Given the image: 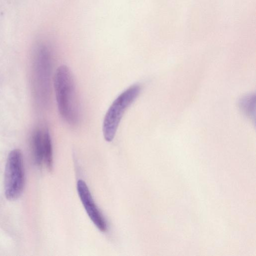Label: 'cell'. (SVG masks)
Wrapping results in <instances>:
<instances>
[{"label": "cell", "mask_w": 256, "mask_h": 256, "mask_svg": "<svg viewBox=\"0 0 256 256\" xmlns=\"http://www.w3.org/2000/svg\"><path fill=\"white\" fill-rule=\"evenodd\" d=\"M44 162L47 169L52 171L53 168L52 148L50 136L48 130L43 134Z\"/></svg>", "instance_id": "cell-6"}, {"label": "cell", "mask_w": 256, "mask_h": 256, "mask_svg": "<svg viewBox=\"0 0 256 256\" xmlns=\"http://www.w3.org/2000/svg\"><path fill=\"white\" fill-rule=\"evenodd\" d=\"M240 106L243 112L250 118H252L255 112V97L250 94L244 96L240 102Z\"/></svg>", "instance_id": "cell-7"}, {"label": "cell", "mask_w": 256, "mask_h": 256, "mask_svg": "<svg viewBox=\"0 0 256 256\" xmlns=\"http://www.w3.org/2000/svg\"><path fill=\"white\" fill-rule=\"evenodd\" d=\"M54 84L60 115L68 124L77 125L80 120V104L73 75L66 66L57 68Z\"/></svg>", "instance_id": "cell-1"}, {"label": "cell", "mask_w": 256, "mask_h": 256, "mask_svg": "<svg viewBox=\"0 0 256 256\" xmlns=\"http://www.w3.org/2000/svg\"><path fill=\"white\" fill-rule=\"evenodd\" d=\"M77 190L84 209L94 224L101 232L107 230V225L102 215L96 206L86 183L82 180L77 182Z\"/></svg>", "instance_id": "cell-4"}, {"label": "cell", "mask_w": 256, "mask_h": 256, "mask_svg": "<svg viewBox=\"0 0 256 256\" xmlns=\"http://www.w3.org/2000/svg\"><path fill=\"white\" fill-rule=\"evenodd\" d=\"M32 149L34 164L40 166L44 162L43 134L39 130H36L32 135Z\"/></svg>", "instance_id": "cell-5"}, {"label": "cell", "mask_w": 256, "mask_h": 256, "mask_svg": "<svg viewBox=\"0 0 256 256\" xmlns=\"http://www.w3.org/2000/svg\"><path fill=\"white\" fill-rule=\"evenodd\" d=\"M24 184V171L22 153L14 149L8 154L4 174V191L9 200L17 199L22 192Z\"/></svg>", "instance_id": "cell-3"}, {"label": "cell", "mask_w": 256, "mask_h": 256, "mask_svg": "<svg viewBox=\"0 0 256 256\" xmlns=\"http://www.w3.org/2000/svg\"><path fill=\"white\" fill-rule=\"evenodd\" d=\"M140 90V86L134 84L122 92L110 106L102 124V132L106 141L110 142L113 140L125 112L136 100Z\"/></svg>", "instance_id": "cell-2"}]
</instances>
